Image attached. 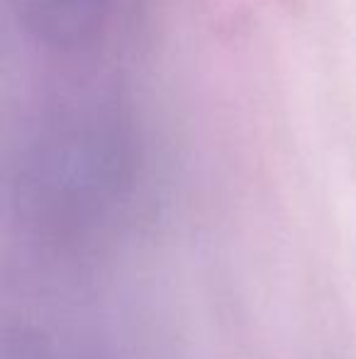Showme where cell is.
Segmentation results:
<instances>
[{"label": "cell", "mask_w": 356, "mask_h": 359, "mask_svg": "<svg viewBox=\"0 0 356 359\" xmlns=\"http://www.w3.org/2000/svg\"><path fill=\"white\" fill-rule=\"evenodd\" d=\"M24 39L57 57L105 47L127 18V0H8Z\"/></svg>", "instance_id": "obj_2"}, {"label": "cell", "mask_w": 356, "mask_h": 359, "mask_svg": "<svg viewBox=\"0 0 356 359\" xmlns=\"http://www.w3.org/2000/svg\"><path fill=\"white\" fill-rule=\"evenodd\" d=\"M139 144L110 86L83 83L44 100L20 133L10 194L22 225L62 252L108 242L127 222Z\"/></svg>", "instance_id": "obj_1"}]
</instances>
